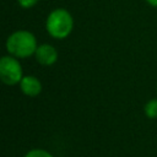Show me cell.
Returning <instances> with one entry per match:
<instances>
[{
    "label": "cell",
    "mask_w": 157,
    "mask_h": 157,
    "mask_svg": "<svg viewBox=\"0 0 157 157\" xmlns=\"http://www.w3.org/2000/svg\"><path fill=\"white\" fill-rule=\"evenodd\" d=\"M151 7H155V9H157V0H145Z\"/></svg>",
    "instance_id": "9c48e42d"
},
{
    "label": "cell",
    "mask_w": 157,
    "mask_h": 157,
    "mask_svg": "<svg viewBox=\"0 0 157 157\" xmlns=\"http://www.w3.org/2000/svg\"><path fill=\"white\" fill-rule=\"evenodd\" d=\"M144 114L148 119H157V97L151 98L145 103Z\"/></svg>",
    "instance_id": "8992f818"
},
{
    "label": "cell",
    "mask_w": 157,
    "mask_h": 157,
    "mask_svg": "<svg viewBox=\"0 0 157 157\" xmlns=\"http://www.w3.org/2000/svg\"><path fill=\"white\" fill-rule=\"evenodd\" d=\"M34 59L42 66H52L58 61L59 53L53 44L42 43L38 45L34 53Z\"/></svg>",
    "instance_id": "277c9868"
},
{
    "label": "cell",
    "mask_w": 157,
    "mask_h": 157,
    "mask_svg": "<svg viewBox=\"0 0 157 157\" xmlns=\"http://www.w3.org/2000/svg\"><path fill=\"white\" fill-rule=\"evenodd\" d=\"M36 36L28 29H16L9 34L5 42V49L9 55L17 59H27L34 56L38 48Z\"/></svg>",
    "instance_id": "6da1fadb"
},
{
    "label": "cell",
    "mask_w": 157,
    "mask_h": 157,
    "mask_svg": "<svg viewBox=\"0 0 157 157\" xmlns=\"http://www.w3.org/2000/svg\"><path fill=\"white\" fill-rule=\"evenodd\" d=\"M74 17L71 12L65 7L53 9L45 18V31L47 33L58 40L67 38L74 29Z\"/></svg>",
    "instance_id": "7a4b0ae2"
},
{
    "label": "cell",
    "mask_w": 157,
    "mask_h": 157,
    "mask_svg": "<svg viewBox=\"0 0 157 157\" xmlns=\"http://www.w3.org/2000/svg\"><path fill=\"white\" fill-rule=\"evenodd\" d=\"M17 4L20 5V7L25 9V10H28V9H32L34 7L39 0H16Z\"/></svg>",
    "instance_id": "ba28073f"
},
{
    "label": "cell",
    "mask_w": 157,
    "mask_h": 157,
    "mask_svg": "<svg viewBox=\"0 0 157 157\" xmlns=\"http://www.w3.org/2000/svg\"><path fill=\"white\" fill-rule=\"evenodd\" d=\"M23 69L20 59L12 55H4L0 59V80L6 86H16L23 78Z\"/></svg>",
    "instance_id": "3957f363"
},
{
    "label": "cell",
    "mask_w": 157,
    "mask_h": 157,
    "mask_svg": "<svg viewBox=\"0 0 157 157\" xmlns=\"http://www.w3.org/2000/svg\"><path fill=\"white\" fill-rule=\"evenodd\" d=\"M23 157H54L48 150L45 148H39V147H36V148H31L28 150Z\"/></svg>",
    "instance_id": "52a82bcc"
},
{
    "label": "cell",
    "mask_w": 157,
    "mask_h": 157,
    "mask_svg": "<svg viewBox=\"0 0 157 157\" xmlns=\"http://www.w3.org/2000/svg\"><path fill=\"white\" fill-rule=\"evenodd\" d=\"M18 87H20V91L26 97H29V98H34L39 96L43 90L40 80L34 75H25L21 82L18 83Z\"/></svg>",
    "instance_id": "5b68a950"
}]
</instances>
